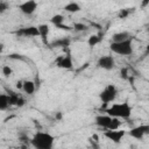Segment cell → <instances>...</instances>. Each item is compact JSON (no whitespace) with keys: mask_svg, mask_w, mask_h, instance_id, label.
Wrapping results in <instances>:
<instances>
[{"mask_svg":"<svg viewBox=\"0 0 149 149\" xmlns=\"http://www.w3.org/2000/svg\"><path fill=\"white\" fill-rule=\"evenodd\" d=\"M8 97H9V104L10 106H17V107H22L26 104V100L17 93L13 92V91H8Z\"/></svg>","mask_w":149,"mask_h":149,"instance_id":"cell-13","label":"cell"},{"mask_svg":"<svg viewBox=\"0 0 149 149\" xmlns=\"http://www.w3.org/2000/svg\"><path fill=\"white\" fill-rule=\"evenodd\" d=\"M12 73H13V70H12V68L9 65H3L2 66V74L3 76L9 77V76H12Z\"/></svg>","mask_w":149,"mask_h":149,"instance_id":"cell-23","label":"cell"},{"mask_svg":"<svg viewBox=\"0 0 149 149\" xmlns=\"http://www.w3.org/2000/svg\"><path fill=\"white\" fill-rule=\"evenodd\" d=\"M97 66L99 69L106 70V71H111L115 68V59L112 55H102L98 58L97 61Z\"/></svg>","mask_w":149,"mask_h":149,"instance_id":"cell-6","label":"cell"},{"mask_svg":"<svg viewBox=\"0 0 149 149\" xmlns=\"http://www.w3.org/2000/svg\"><path fill=\"white\" fill-rule=\"evenodd\" d=\"M50 22L57 28L58 26H61V24L64 23V15H62V14H55V15L51 16Z\"/></svg>","mask_w":149,"mask_h":149,"instance_id":"cell-19","label":"cell"},{"mask_svg":"<svg viewBox=\"0 0 149 149\" xmlns=\"http://www.w3.org/2000/svg\"><path fill=\"white\" fill-rule=\"evenodd\" d=\"M118 95V88L113 84H108L105 86V88L99 93V99L104 105H108L115 100Z\"/></svg>","mask_w":149,"mask_h":149,"instance_id":"cell-5","label":"cell"},{"mask_svg":"<svg viewBox=\"0 0 149 149\" xmlns=\"http://www.w3.org/2000/svg\"><path fill=\"white\" fill-rule=\"evenodd\" d=\"M8 8H9V5H8L6 1H1V2H0V13H1V14H3Z\"/></svg>","mask_w":149,"mask_h":149,"instance_id":"cell-24","label":"cell"},{"mask_svg":"<svg viewBox=\"0 0 149 149\" xmlns=\"http://www.w3.org/2000/svg\"><path fill=\"white\" fill-rule=\"evenodd\" d=\"M148 31H149V28H148Z\"/></svg>","mask_w":149,"mask_h":149,"instance_id":"cell-29","label":"cell"},{"mask_svg":"<svg viewBox=\"0 0 149 149\" xmlns=\"http://www.w3.org/2000/svg\"><path fill=\"white\" fill-rule=\"evenodd\" d=\"M65 12H68V13H79L80 10H81V7H80V5L78 3V2H76V1H70V2H68L65 6H64V8H63Z\"/></svg>","mask_w":149,"mask_h":149,"instance_id":"cell-16","label":"cell"},{"mask_svg":"<svg viewBox=\"0 0 149 149\" xmlns=\"http://www.w3.org/2000/svg\"><path fill=\"white\" fill-rule=\"evenodd\" d=\"M134 10H135L134 7H132V8H122V9H120V12H119V14H118V17H119V19H126V17H128L132 13H134Z\"/></svg>","mask_w":149,"mask_h":149,"instance_id":"cell-21","label":"cell"},{"mask_svg":"<svg viewBox=\"0 0 149 149\" xmlns=\"http://www.w3.org/2000/svg\"><path fill=\"white\" fill-rule=\"evenodd\" d=\"M95 126L104 128V129H119L121 126V121L119 118L108 115V114H100L94 118Z\"/></svg>","mask_w":149,"mask_h":149,"instance_id":"cell-4","label":"cell"},{"mask_svg":"<svg viewBox=\"0 0 149 149\" xmlns=\"http://www.w3.org/2000/svg\"><path fill=\"white\" fill-rule=\"evenodd\" d=\"M109 49L113 54L119 56H130L134 52L133 49V37H129L121 42H111Z\"/></svg>","mask_w":149,"mask_h":149,"instance_id":"cell-3","label":"cell"},{"mask_svg":"<svg viewBox=\"0 0 149 149\" xmlns=\"http://www.w3.org/2000/svg\"><path fill=\"white\" fill-rule=\"evenodd\" d=\"M38 30H40V38L42 40V42L44 44H48V36H49V33H50V28L47 23H42V24H38Z\"/></svg>","mask_w":149,"mask_h":149,"instance_id":"cell-14","label":"cell"},{"mask_svg":"<svg viewBox=\"0 0 149 149\" xmlns=\"http://www.w3.org/2000/svg\"><path fill=\"white\" fill-rule=\"evenodd\" d=\"M73 29L76 30V31H84V30H86L88 27L85 24V23H83V22H76L73 26Z\"/></svg>","mask_w":149,"mask_h":149,"instance_id":"cell-22","label":"cell"},{"mask_svg":"<svg viewBox=\"0 0 149 149\" xmlns=\"http://www.w3.org/2000/svg\"><path fill=\"white\" fill-rule=\"evenodd\" d=\"M36 87H37V85H36L35 81H33V80H24L23 81V86H22V91L26 94H28V95H33L35 93V91H36Z\"/></svg>","mask_w":149,"mask_h":149,"instance_id":"cell-15","label":"cell"},{"mask_svg":"<svg viewBox=\"0 0 149 149\" xmlns=\"http://www.w3.org/2000/svg\"><path fill=\"white\" fill-rule=\"evenodd\" d=\"M54 143L55 136L47 132H37L30 140V144L36 149H51Z\"/></svg>","mask_w":149,"mask_h":149,"instance_id":"cell-1","label":"cell"},{"mask_svg":"<svg viewBox=\"0 0 149 149\" xmlns=\"http://www.w3.org/2000/svg\"><path fill=\"white\" fill-rule=\"evenodd\" d=\"M149 6V0H141V7H147Z\"/></svg>","mask_w":149,"mask_h":149,"instance_id":"cell-26","label":"cell"},{"mask_svg":"<svg viewBox=\"0 0 149 149\" xmlns=\"http://www.w3.org/2000/svg\"><path fill=\"white\" fill-rule=\"evenodd\" d=\"M37 2H36V0H26V1H23V2H21L19 6H17V8H19V10L22 13V14H24V15H33L35 12H36V9H37Z\"/></svg>","mask_w":149,"mask_h":149,"instance_id":"cell-10","label":"cell"},{"mask_svg":"<svg viewBox=\"0 0 149 149\" xmlns=\"http://www.w3.org/2000/svg\"><path fill=\"white\" fill-rule=\"evenodd\" d=\"M19 140L21 141V142H27V143H30V137L28 136V135H24V134H21L20 136H19Z\"/></svg>","mask_w":149,"mask_h":149,"instance_id":"cell-25","label":"cell"},{"mask_svg":"<svg viewBox=\"0 0 149 149\" xmlns=\"http://www.w3.org/2000/svg\"><path fill=\"white\" fill-rule=\"evenodd\" d=\"M105 112L108 115H112V116H115V118H119V119L127 120L132 115V106L127 101L118 102V104H112L109 107H107L105 109Z\"/></svg>","mask_w":149,"mask_h":149,"instance_id":"cell-2","label":"cell"},{"mask_svg":"<svg viewBox=\"0 0 149 149\" xmlns=\"http://www.w3.org/2000/svg\"><path fill=\"white\" fill-rule=\"evenodd\" d=\"M9 106H10V104H9V97H8V94H6V93L0 94V109L1 111H6Z\"/></svg>","mask_w":149,"mask_h":149,"instance_id":"cell-18","label":"cell"},{"mask_svg":"<svg viewBox=\"0 0 149 149\" xmlns=\"http://www.w3.org/2000/svg\"><path fill=\"white\" fill-rule=\"evenodd\" d=\"M71 44V40L70 37L68 36H63V37H59V38H56L49 45L51 48H62V49H68Z\"/></svg>","mask_w":149,"mask_h":149,"instance_id":"cell-12","label":"cell"},{"mask_svg":"<svg viewBox=\"0 0 149 149\" xmlns=\"http://www.w3.org/2000/svg\"><path fill=\"white\" fill-rule=\"evenodd\" d=\"M128 135L135 140H142L144 136L149 135V125H139L128 132Z\"/></svg>","mask_w":149,"mask_h":149,"instance_id":"cell-8","label":"cell"},{"mask_svg":"<svg viewBox=\"0 0 149 149\" xmlns=\"http://www.w3.org/2000/svg\"><path fill=\"white\" fill-rule=\"evenodd\" d=\"M15 35L20 37H40V30L37 26H28L19 28L15 31Z\"/></svg>","mask_w":149,"mask_h":149,"instance_id":"cell-9","label":"cell"},{"mask_svg":"<svg viewBox=\"0 0 149 149\" xmlns=\"http://www.w3.org/2000/svg\"><path fill=\"white\" fill-rule=\"evenodd\" d=\"M121 76H122V78H125V79L128 78V77H127V70H126V69H123V70L121 71Z\"/></svg>","mask_w":149,"mask_h":149,"instance_id":"cell-27","label":"cell"},{"mask_svg":"<svg viewBox=\"0 0 149 149\" xmlns=\"http://www.w3.org/2000/svg\"><path fill=\"white\" fill-rule=\"evenodd\" d=\"M146 51H147V52H149V42L147 43V47H146Z\"/></svg>","mask_w":149,"mask_h":149,"instance_id":"cell-28","label":"cell"},{"mask_svg":"<svg viewBox=\"0 0 149 149\" xmlns=\"http://www.w3.org/2000/svg\"><path fill=\"white\" fill-rule=\"evenodd\" d=\"M127 134L126 130L123 129H106L104 132V136L107 139V140H111L113 143H120L121 140L125 137V135Z\"/></svg>","mask_w":149,"mask_h":149,"instance_id":"cell-7","label":"cell"},{"mask_svg":"<svg viewBox=\"0 0 149 149\" xmlns=\"http://www.w3.org/2000/svg\"><path fill=\"white\" fill-rule=\"evenodd\" d=\"M57 66L61 68V69H65V70H71L73 68V61H72V56L70 52L61 56L57 61Z\"/></svg>","mask_w":149,"mask_h":149,"instance_id":"cell-11","label":"cell"},{"mask_svg":"<svg viewBox=\"0 0 149 149\" xmlns=\"http://www.w3.org/2000/svg\"><path fill=\"white\" fill-rule=\"evenodd\" d=\"M132 37L129 31H126V30H122V31H119V33H115L113 34L112 36V42H121V41H125L127 38Z\"/></svg>","mask_w":149,"mask_h":149,"instance_id":"cell-17","label":"cell"},{"mask_svg":"<svg viewBox=\"0 0 149 149\" xmlns=\"http://www.w3.org/2000/svg\"><path fill=\"white\" fill-rule=\"evenodd\" d=\"M101 40H102L101 35H91V36L88 37V40H87V44H88L91 48H93V47H95L97 44H99V43L101 42Z\"/></svg>","mask_w":149,"mask_h":149,"instance_id":"cell-20","label":"cell"}]
</instances>
